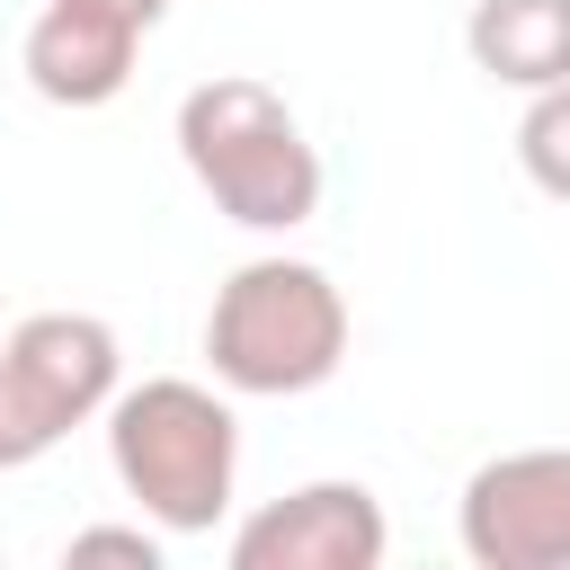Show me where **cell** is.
<instances>
[{
  "label": "cell",
  "mask_w": 570,
  "mask_h": 570,
  "mask_svg": "<svg viewBox=\"0 0 570 570\" xmlns=\"http://www.w3.org/2000/svg\"><path fill=\"white\" fill-rule=\"evenodd\" d=\"M134 53L142 36L107 9H80V0H45L36 27H27V89L45 107H107L125 80H134Z\"/></svg>",
  "instance_id": "cell-7"
},
{
  "label": "cell",
  "mask_w": 570,
  "mask_h": 570,
  "mask_svg": "<svg viewBox=\"0 0 570 570\" xmlns=\"http://www.w3.org/2000/svg\"><path fill=\"white\" fill-rule=\"evenodd\" d=\"M178 160L240 232H294L321 214V151L303 142V116L249 71H214L178 98Z\"/></svg>",
  "instance_id": "cell-1"
},
{
  "label": "cell",
  "mask_w": 570,
  "mask_h": 570,
  "mask_svg": "<svg viewBox=\"0 0 570 570\" xmlns=\"http://www.w3.org/2000/svg\"><path fill=\"white\" fill-rule=\"evenodd\" d=\"M107 463L125 481V499L160 525V534H214L240 481V419L223 392L187 383V374H151L134 392H107Z\"/></svg>",
  "instance_id": "cell-2"
},
{
  "label": "cell",
  "mask_w": 570,
  "mask_h": 570,
  "mask_svg": "<svg viewBox=\"0 0 570 570\" xmlns=\"http://www.w3.org/2000/svg\"><path fill=\"white\" fill-rule=\"evenodd\" d=\"M71 561H134V570H160V534H151V525H80V534H71Z\"/></svg>",
  "instance_id": "cell-10"
},
{
  "label": "cell",
  "mask_w": 570,
  "mask_h": 570,
  "mask_svg": "<svg viewBox=\"0 0 570 570\" xmlns=\"http://www.w3.org/2000/svg\"><path fill=\"white\" fill-rule=\"evenodd\" d=\"M472 71L499 89H561L570 80V0H472L463 18Z\"/></svg>",
  "instance_id": "cell-8"
},
{
  "label": "cell",
  "mask_w": 570,
  "mask_h": 570,
  "mask_svg": "<svg viewBox=\"0 0 570 570\" xmlns=\"http://www.w3.org/2000/svg\"><path fill=\"white\" fill-rule=\"evenodd\" d=\"M80 9H107V18H125L134 36H151V27L169 18V0H80Z\"/></svg>",
  "instance_id": "cell-11"
},
{
  "label": "cell",
  "mask_w": 570,
  "mask_h": 570,
  "mask_svg": "<svg viewBox=\"0 0 570 570\" xmlns=\"http://www.w3.org/2000/svg\"><path fill=\"white\" fill-rule=\"evenodd\" d=\"M561 134H570V89H534V107H525V169H534V187L543 196H561L570 187V160H561Z\"/></svg>",
  "instance_id": "cell-9"
},
{
  "label": "cell",
  "mask_w": 570,
  "mask_h": 570,
  "mask_svg": "<svg viewBox=\"0 0 570 570\" xmlns=\"http://www.w3.org/2000/svg\"><path fill=\"white\" fill-rule=\"evenodd\" d=\"M454 525L481 570H561L570 561V454L561 445L490 454L463 481Z\"/></svg>",
  "instance_id": "cell-5"
},
{
  "label": "cell",
  "mask_w": 570,
  "mask_h": 570,
  "mask_svg": "<svg viewBox=\"0 0 570 570\" xmlns=\"http://www.w3.org/2000/svg\"><path fill=\"white\" fill-rule=\"evenodd\" d=\"M125 347L98 312H27L0 338V472L53 454L71 428L107 410Z\"/></svg>",
  "instance_id": "cell-4"
},
{
  "label": "cell",
  "mask_w": 570,
  "mask_h": 570,
  "mask_svg": "<svg viewBox=\"0 0 570 570\" xmlns=\"http://www.w3.org/2000/svg\"><path fill=\"white\" fill-rule=\"evenodd\" d=\"M392 517L365 481H303L232 525V570H383Z\"/></svg>",
  "instance_id": "cell-6"
},
{
  "label": "cell",
  "mask_w": 570,
  "mask_h": 570,
  "mask_svg": "<svg viewBox=\"0 0 570 570\" xmlns=\"http://www.w3.org/2000/svg\"><path fill=\"white\" fill-rule=\"evenodd\" d=\"M205 356H214V383L249 401L321 392L347 365V294L312 258H249L214 285Z\"/></svg>",
  "instance_id": "cell-3"
}]
</instances>
